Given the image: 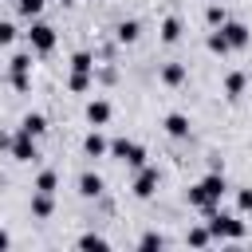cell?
Instances as JSON below:
<instances>
[{
	"instance_id": "1",
	"label": "cell",
	"mask_w": 252,
	"mask_h": 252,
	"mask_svg": "<svg viewBox=\"0 0 252 252\" xmlns=\"http://www.w3.org/2000/svg\"><path fill=\"white\" fill-rule=\"evenodd\" d=\"M224 173L220 169H213V173H205L193 189H189V205L193 209H201V213H213V209H220V197H224Z\"/></svg>"
},
{
	"instance_id": "2",
	"label": "cell",
	"mask_w": 252,
	"mask_h": 252,
	"mask_svg": "<svg viewBox=\"0 0 252 252\" xmlns=\"http://www.w3.org/2000/svg\"><path fill=\"white\" fill-rule=\"evenodd\" d=\"M209 232H213V240H240V236H244V220L213 209V213H209Z\"/></svg>"
},
{
	"instance_id": "3",
	"label": "cell",
	"mask_w": 252,
	"mask_h": 252,
	"mask_svg": "<svg viewBox=\"0 0 252 252\" xmlns=\"http://www.w3.org/2000/svg\"><path fill=\"white\" fill-rule=\"evenodd\" d=\"M110 154L122 158L130 169H142V165H146V150H142L138 142H130V138H114V142H110Z\"/></svg>"
},
{
	"instance_id": "4",
	"label": "cell",
	"mask_w": 252,
	"mask_h": 252,
	"mask_svg": "<svg viewBox=\"0 0 252 252\" xmlns=\"http://www.w3.org/2000/svg\"><path fill=\"white\" fill-rule=\"evenodd\" d=\"M28 43H32V51H35V55H47V51L55 47V28H51V24H43V20H35V24H32V32H28Z\"/></svg>"
},
{
	"instance_id": "5",
	"label": "cell",
	"mask_w": 252,
	"mask_h": 252,
	"mask_svg": "<svg viewBox=\"0 0 252 252\" xmlns=\"http://www.w3.org/2000/svg\"><path fill=\"white\" fill-rule=\"evenodd\" d=\"M8 67H12V87H16L20 94H24V91L32 87V83H28V71H32V55H28V51H16Z\"/></svg>"
},
{
	"instance_id": "6",
	"label": "cell",
	"mask_w": 252,
	"mask_h": 252,
	"mask_svg": "<svg viewBox=\"0 0 252 252\" xmlns=\"http://www.w3.org/2000/svg\"><path fill=\"white\" fill-rule=\"evenodd\" d=\"M130 189H134V197H142V201H146V197H154V193H158V169H154V165H142Z\"/></svg>"
},
{
	"instance_id": "7",
	"label": "cell",
	"mask_w": 252,
	"mask_h": 252,
	"mask_svg": "<svg viewBox=\"0 0 252 252\" xmlns=\"http://www.w3.org/2000/svg\"><path fill=\"white\" fill-rule=\"evenodd\" d=\"M12 158H16V161H35V158H39V150H35V138H32L28 130H20V134L12 138Z\"/></svg>"
},
{
	"instance_id": "8",
	"label": "cell",
	"mask_w": 252,
	"mask_h": 252,
	"mask_svg": "<svg viewBox=\"0 0 252 252\" xmlns=\"http://www.w3.org/2000/svg\"><path fill=\"white\" fill-rule=\"evenodd\" d=\"M224 35H228V43H232V51H244L248 47V39H252V32L240 24V20H224V28H220Z\"/></svg>"
},
{
	"instance_id": "9",
	"label": "cell",
	"mask_w": 252,
	"mask_h": 252,
	"mask_svg": "<svg viewBox=\"0 0 252 252\" xmlns=\"http://www.w3.org/2000/svg\"><path fill=\"white\" fill-rule=\"evenodd\" d=\"M87 122L91 126H106L110 122V102L106 98H91L87 102Z\"/></svg>"
},
{
	"instance_id": "10",
	"label": "cell",
	"mask_w": 252,
	"mask_h": 252,
	"mask_svg": "<svg viewBox=\"0 0 252 252\" xmlns=\"http://www.w3.org/2000/svg\"><path fill=\"white\" fill-rule=\"evenodd\" d=\"M161 126H165V134H169V138H189V118H185L181 110L165 114V122H161Z\"/></svg>"
},
{
	"instance_id": "11",
	"label": "cell",
	"mask_w": 252,
	"mask_h": 252,
	"mask_svg": "<svg viewBox=\"0 0 252 252\" xmlns=\"http://www.w3.org/2000/svg\"><path fill=\"white\" fill-rule=\"evenodd\" d=\"M51 213H55L51 193H39V189H35V193H32V217H35V220H47Z\"/></svg>"
},
{
	"instance_id": "12",
	"label": "cell",
	"mask_w": 252,
	"mask_h": 252,
	"mask_svg": "<svg viewBox=\"0 0 252 252\" xmlns=\"http://www.w3.org/2000/svg\"><path fill=\"white\" fill-rule=\"evenodd\" d=\"M106 150H110V142H106L98 130H91V134L83 138V154H87V158H102Z\"/></svg>"
},
{
	"instance_id": "13",
	"label": "cell",
	"mask_w": 252,
	"mask_h": 252,
	"mask_svg": "<svg viewBox=\"0 0 252 252\" xmlns=\"http://www.w3.org/2000/svg\"><path fill=\"white\" fill-rule=\"evenodd\" d=\"M114 35H118V43H134V39L142 35V24H138V20H122V24L114 28Z\"/></svg>"
},
{
	"instance_id": "14",
	"label": "cell",
	"mask_w": 252,
	"mask_h": 252,
	"mask_svg": "<svg viewBox=\"0 0 252 252\" xmlns=\"http://www.w3.org/2000/svg\"><path fill=\"white\" fill-rule=\"evenodd\" d=\"M205 43H209V51H213V55H228V51H232V43H228V35H224L220 28H213Z\"/></svg>"
},
{
	"instance_id": "15",
	"label": "cell",
	"mask_w": 252,
	"mask_h": 252,
	"mask_svg": "<svg viewBox=\"0 0 252 252\" xmlns=\"http://www.w3.org/2000/svg\"><path fill=\"white\" fill-rule=\"evenodd\" d=\"M161 83L165 87H181L185 83V63H165L161 67Z\"/></svg>"
},
{
	"instance_id": "16",
	"label": "cell",
	"mask_w": 252,
	"mask_h": 252,
	"mask_svg": "<svg viewBox=\"0 0 252 252\" xmlns=\"http://www.w3.org/2000/svg\"><path fill=\"white\" fill-rule=\"evenodd\" d=\"M244 87H248V75H244V71H232V75L224 79V94H228V98H240Z\"/></svg>"
},
{
	"instance_id": "17",
	"label": "cell",
	"mask_w": 252,
	"mask_h": 252,
	"mask_svg": "<svg viewBox=\"0 0 252 252\" xmlns=\"http://www.w3.org/2000/svg\"><path fill=\"white\" fill-rule=\"evenodd\" d=\"M20 130H28L32 138H43V134H47V118H43V114H24Z\"/></svg>"
},
{
	"instance_id": "18",
	"label": "cell",
	"mask_w": 252,
	"mask_h": 252,
	"mask_svg": "<svg viewBox=\"0 0 252 252\" xmlns=\"http://www.w3.org/2000/svg\"><path fill=\"white\" fill-rule=\"evenodd\" d=\"M102 193V177L98 173H83L79 177V197H98Z\"/></svg>"
},
{
	"instance_id": "19",
	"label": "cell",
	"mask_w": 252,
	"mask_h": 252,
	"mask_svg": "<svg viewBox=\"0 0 252 252\" xmlns=\"http://www.w3.org/2000/svg\"><path fill=\"white\" fill-rule=\"evenodd\" d=\"M181 39V20L177 16H165L161 20V43H177Z\"/></svg>"
},
{
	"instance_id": "20",
	"label": "cell",
	"mask_w": 252,
	"mask_h": 252,
	"mask_svg": "<svg viewBox=\"0 0 252 252\" xmlns=\"http://www.w3.org/2000/svg\"><path fill=\"white\" fill-rule=\"evenodd\" d=\"M224 20H228L224 4H209V8H205V24H209V28H224Z\"/></svg>"
},
{
	"instance_id": "21",
	"label": "cell",
	"mask_w": 252,
	"mask_h": 252,
	"mask_svg": "<svg viewBox=\"0 0 252 252\" xmlns=\"http://www.w3.org/2000/svg\"><path fill=\"white\" fill-rule=\"evenodd\" d=\"M55 185H59V173H55V169H43V173L35 177V189H39V193H55Z\"/></svg>"
},
{
	"instance_id": "22",
	"label": "cell",
	"mask_w": 252,
	"mask_h": 252,
	"mask_svg": "<svg viewBox=\"0 0 252 252\" xmlns=\"http://www.w3.org/2000/svg\"><path fill=\"white\" fill-rule=\"evenodd\" d=\"M16 8H20L24 20H35V16L43 12V0H16Z\"/></svg>"
},
{
	"instance_id": "23",
	"label": "cell",
	"mask_w": 252,
	"mask_h": 252,
	"mask_svg": "<svg viewBox=\"0 0 252 252\" xmlns=\"http://www.w3.org/2000/svg\"><path fill=\"white\" fill-rule=\"evenodd\" d=\"M71 91H75V94L91 91V71H71Z\"/></svg>"
},
{
	"instance_id": "24",
	"label": "cell",
	"mask_w": 252,
	"mask_h": 252,
	"mask_svg": "<svg viewBox=\"0 0 252 252\" xmlns=\"http://www.w3.org/2000/svg\"><path fill=\"white\" fill-rule=\"evenodd\" d=\"M91 67H94L91 51H75V55H71V71H91Z\"/></svg>"
},
{
	"instance_id": "25",
	"label": "cell",
	"mask_w": 252,
	"mask_h": 252,
	"mask_svg": "<svg viewBox=\"0 0 252 252\" xmlns=\"http://www.w3.org/2000/svg\"><path fill=\"white\" fill-rule=\"evenodd\" d=\"M189 244H193V248H205V244H213V232H209V224H205V228H193V232H189Z\"/></svg>"
},
{
	"instance_id": "26",
	"label": "cell",
	"mask_w": 252,
	"mask_h": 252,
	"mask_svg": "<svg viewBox=\"0 0 252 252\" xmlns=\"http://www.w3.org/2000/svg\"><path fill=\"white\" fill-rule=\"evenodd\" d=\"M79 248H110V244H106V236H98V232H83V236H79Z\"/></svg>"
},
{
	"instance_id": "27",
	"label": "cell",
	"mask_w": 252,
	"mask_h": 252,
	"mask_svg": "<svg viewBox=\"0 0 252 252\" xmlns=\"http://www.w3.org/2000/svg\"><path fill=\"white\" fill-rule=\"evenodd\" d=\"M138 248H165V236H161V232H146V236L138 240Z\"/></svg>"
},
{
	"instance_id": "28",
	"label": "cell",
	"mask_w": 252,
	"mask_h": 252,
	"mask_svg": "<svg viewBox=\"0 0 252 252\" xmlns=\"http://www.w3.org/2000/svg\"><path fill=\"white\" fill-rule=\"evenodd\" d=\"M16 39V24H0V47H8Z\"/></svg>"
},
{
	"instance_id": "29",
	"label": "cell",
	"mask_w": 252,
	"mask_h": 252,
	"mask_svg": "<svg viewBox=\"0 0 252 252\" xmlns=\"http://www.w3.org/2000/svg\"><path fill=\"white\" fill-rule=\"evenodd\" d=\"M236 205H240V213H252V189H240L236 193Z\"/></svg>"
},
{
	"instance_id": "30",
	"label": "cell",
	"mask_w": 252,
	"mask_h": 252,
	"mask_svg": "<svg viewBox=\"0 0 252 252\" xmlns=\"http://www.w3.org/2000/svg\"><path fill=\"white\" fill-rule=\"evenodd\" d=\"M0 150H12V138L8 134H0Z\"/></svg>"
},
{
	"instance_id": "31",
	"label": "cell",
	"mask_w": 252,
	"mask_h": 252,
	"mask_svg": "<svg viewBox=\"0 0 252 252\" xmlns=\"http://www.w3.org/2000/svg\"><path fill=\"white\" fill-rule=\"evenodd\" d=\"M8 244H12V236H8L4 228H0V248H8Z\"/></svg>"
},
{
	"instance_id": "32",
	"label": "cell",
	"mask_w": 252,
	"mask_h": 252,
	"mask_svg": "<svg viewBox=\"0 0 252 252\" xmlns=\"http://www.w3.org/2000/svg\"><path fill=\"white\" fill-rule=\"evenodd\" d=\"M59 4H75V0H59Z\"/></svg>"
}]
</instances>
